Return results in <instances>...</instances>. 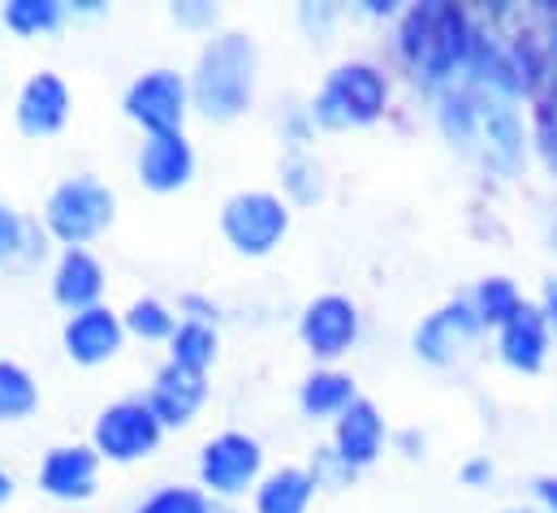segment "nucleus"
Segmentation results:
<instances>
[{
	"label": "nucleus",
	"instance_id": "nucleus-1",
	"mask_svg": "<svg viewBox=\"0 0 557 513\" xmlns=\"http://www.w3.org/2000/svg\"><path fill=\"white\" fill-rule=\"evenodd\" d=\"M436 117H441V129L454 147L480 155L497 173L515 177L523 168L528 138H523V122H519L515 100H506L497 91H484L471 78H462V83H445L436 91Z\"/></svg>",
	"mask_w": 557,
	"mask_h": 513
},
{
	"label": "nucleus",
	"instance_id": "nucleus-2",
	"mask_svg": "<svg viewBox=\"0 0 557 513\" xmlns=\"http://www.w3.org/2000/svg\"><path fill=\"white\" fill-rule=\"evenodd\" d=\"M398 48L423 83L445 87L454 83V74L467 70L471 48H475V26L458 4H441V0L416 4L403 17Z\"/></svg>",
	"mask_w": 557,
	"mask_h": 513
},
{
	"label": "nucleus",
	"instance_id": "nucleus-3",
	"mask_svg": "<svg viewBox=\"0 0 557 513\" xmlns=\"http://www.w3.org/2000/svg\"><path fill=\"white\" fill-rule=\"evenodd\" d=\"M256 70H260V52L247 35L230 30L208 39V48L199 52L195 78H190V100L208 122H234L251 109L256 100Z\"/></svg>",
	"mask_w": 557,
	"mask_h": 513
},
{
	"label": "nucleus",
	"instance_id": "nucleus-4",
	"mask_svg": "<svg viewBox=\"0 0 557 513\" xmlns=\"http://www.w3.org/2000/svg\"><path fill=\"white\" fill-rule=\"evenodd\" d=\"M385 104H389V78L372 61H346L324 78L320 96L311 100V122H320L324 129L368 126L385 113Z\"/></svg>",
	"mask_w": 557,
	"mask_h": 513
},
{
	"label": "nucleus",
	"instance_id": "nucleus-5",
	"mask_svg": "<svg viewBox=\"0 0 557 513\" xmlns=\"http://www.w3.org/2000/svg\"><path fill=\"white\" fill-rule=\"evenodd\" d=\"M113 190L96 177H70L61 182L52 195H48V208H44V225L52 238L70 247H83L91 238H100L109 225H113Z\"/></svg>",
	"mask_w": 557,
	"mask_h": 513
},
{
	"label": "nucleus",
	"instance_id": "nucleus-6",
	"mask_svg": "<svg viewBox=\"0 0 557 513\" xmlns=\"http://www.w3.org/2000/svg\"><path fill=\"white\" fill-rule=\"evenodd\" d=\"M221 229L238 255H269L289 234V208L269 190H243L225 203Z\"/></svg>",
	"mask_w": 557,
	"mask_h": 513
},
{
	"label": "nucleus",
	"instance_id": "nucleus-7",
	"mask_svg": "<svg viewBox=\"0 0 557 513\" xmlns=\"http://www.w3.org/2000/svg\"><path fill=\"white\" fill-rule=\"evenodd\" d=\"M264 466V449L247 431H221L199 453V479L212 497H243Z\"/></svg>",
	"mask_w": 557,
	"mask_h": 513
},
{
	"label": "nucleus",
	"instance_id": "nucleus-8",
	"mask_svg": "<svg viewBox=\"0 0 557 513\" xmlns=\"http://www.w3.org/2000/svg\"><path fill=\"white\" fill-rule=\"evenodd\" d=\"M186 104H190V87L173 70H151V74L135 78L126 91V117L147 129V138L151 134H182Z\"/></svg>",
	"mask_w": 557,
	"mask_h": 513
},
{
	"label": "nucleus",
	"instance_id": "nucleus-9",
	"mask_svg": "<svg viewBox=\"0 0 557 513\" xmlns=\"http://www.w3.org/2000/svg\"><path fill=\"white\" fill-rule=\"evenodd\" d=\"M160 436L164 427L147 401H113L96 418V453L109 462H139L147 453H156Z\"/></svg>",
	"mask_w": 557,
	"mask_h": 513
},
{
	"label": "nucleus",
	"instance_id": "nucleus-10",
	"mask_svg": "<svg viewBox=\"0 0 557 513\" xmlns=\"http://www.w3.org/2000/svg\"><path fill=\"white\" fill-rule=\"evenodd\" d=\"M298 333L315 359H342L359 341V306L342 293H320L315 302H307Z\"/></svg>",
	"mask_w": 557,
	"mask_h": 513
},
{
	"label": "nucleus",
	"instance_id": "nucleus-11",
	"mask_svg": "<svg viewBox=\"0 0 557 513\" xmlns=\"http://www.w3.org/2000/svg\"><path fill=\"white\" fill-rule=\"evenodd\" d=\"M480 328H484V320L475 315V306L458 298V302L432 311L416 328L419 359H428V363H436V367H449V363L462 359V350L480 337Z\"/></svg>",
	"mask_w": 557,
	"mask_h": 513
},
{
	"label": "nucleus",
	"instance_id": "nucleus-12",
	"mask_svg": "<svg viewBox=\"0 0 557 513\" xmlns=\"http://www.w3.org/2000/svg\"><path fill=\"white\" fill-rule=\"evenodd\" d=\"M122 341H126V324L109 306L74 311L70 324H65V354L83 367H100V363L117 359Z\"/></svg>",
	"mask_w": 557,
	"mask_h": 513
},
{
	"label": "nucleus",
	"instance_id": "nucleus-13",
	"mask_svg": "<svg viewBox=\"0 0 557 513\" xmlns=\"http://www.w3.org/2000/svg\"><path fill=\"white\" fill-rule=\"evenodd\" d=\"M203 401H208V376L186 372L177 363H164L151 380V392H147V405L160 418V427H186Z\"/></svg>",
	"mask_w": 557,
	"mask_h": 513
},
{
	"label": "nucleus",
	"instance_id": "nucleus-14",
	"mask_svg": "<svg viewBox=\"0 0 557 513\" xmlns=\"http://www.w3.org/2000/svg\"><path fill=\"white\" fill-rule=\"evenodd\" d=\"M96 475H100V453L87 445H61L44 458L39 466V488L57 501H87L96 492Z\"/></svg>",
	"mask_w": 557,
	"mask_h": 513
},
{
	"label": "nucleus",
	"instance_id": "nucleus-15",
	"mask_svg": "<svg viewBox=\"0 0 557 513\" xmlns=\"http://www.w3.org/2000/svg\"><path fill=\"white\" fill-rule=\"evenodd\" d=\"M195 177V151L186 134H151L139 151V182L156 195L182 190Z\"/></svg>",
	"mask_w": 557,
	"mask_h": 513
},
{
	"label": "nucleus",
	"instance_id": "nucleus-16",
	"mask_svg": "<svg viewBox=\"0 0 557 513\" xmlns=\"http://www.w3.org/2000/svg\"><path fill=\"white\" fill-rule=\"evenodd\" d=\"M381 449H385V418L376 414V405H372V401H363V397H359V401L337 418L333 453H337V462L355 475V471L372 466V462L381 458Z\"/></svg>",
	"mask_w": 557,
	"mask_h": 513
},
{
	"label": "nucleus",
	"instance_id": "nucleus-17",
	"mask_svg": "<svg viewBox=\"0 0 557 513\" xmlns=\"http://www.w3.org/2000/svg\"><path fill=\"white\" fill-rule=\"evenodd\" d=\"M65 122H70V87L48 70L35 74L17 96V126H22V134L44 138V134H57Z\"/></svg>",
	"mask_w": 557,
	"mask_h": 513
},
{
	"label": "nucleus",
	"instance_id": "nucleus-18",
	"mask_svg": "<svg viewBox=\"0 0 557 513\" xmlns=\"http://www.w3.org/2000/svg\"><path fill=\"white\" fill-rule=\"evenodd\" d=\"M502 359L515 367V372H541L545 359H549V315L541 306H528L502 324Z\"/></svg>",
	"mask_w": 557,
	"mask_h": 513
},
{
	"label": "nucleus",
	"instance_id": "nucleus-19",
	"mask_svg": "<svg viewBox=\"0 0 557 513\" xmlns=\"http://www.w3.org/2000/svg\"><path fill=\"white\" fill-rule=\"evenodd\" d=\"M52 293L61 306L70 311H87V306H100V293H104V267L100 259L83 247H70L61 263H57V276H52Z\"/></svg>",
	"mask_w": 557,
	"mask_h": 513
},
{
	"label": "nucleus",
	"instance_id": "nucleus-20",
	"mask_svg": "<svg viewBox=\"0 0 557 513\" xmlns=\"http://www.w3.org/2000/svg\"><path fill=\"white\" fill-rule=\"evenodd\" d=\"M315 475L302 471V466H285V471H273L260 492H256V513H307L311 497H315Z\"/></svg>",
	"mask_w": 557,
	"mask_h": 513
},
{
	"label": "nucleus",
	"instance_id": "nucleus-21",
	"mask_svg": "<svg viewBox=\"0 0 557 513\" xmlns=\"http://www.w3.org/2000/svg\"><path fill=\"white\" fill-rule=\"evenodd\" d=\"M298 401H302V410L311 418H333V414L342 418L359 397H355V380L350 376H342V372H315V376L302 380Z\"/></svg>",
	"mask_w": 557,
	"mask_h": 513
},
{
	"label": "nucleus",
	"instance_id": "nucleus-22",
	"mask_svg": "<svg viewBox=\"0 0 557 513\" xmlns=\"http://www.w3.org/2000/svg\"><path fill=\"white\" fill-rule=\"evenodd\" d=\"M212 359H216V333H212V324H203V320H182V324L173 328V337H169V363L208 376Z\"/></svg>",
	"mask_w": 557,
	"mask_h": 513
},
{
	"label": "nucleus",
	"instance_id": "nucleus-23",
	"mask_svg": "<svg viewBox=\"0 0 557 513\" xmlns=\"http://www.w3.org/2000/svg\"><path fill=\"white\" fill-rule=\"evenodd\" d=\"M35 405H39V388L30 372L17 363H0V423H22L35 414Z\"/></svg>",
	"mask_w": 557,
	"mask_h": 513
},
{
	"label": "nucleus",
	"instance_id": "nucleus-24",
	"mask_svg": "<svg viewBox=\"0 0 557 513\" xmlns=\"http://www.w3.org/2000/svg\"><path fill=\"white\" fill-rule=\"evenodd\" d=\"M471 306H475V315H480L484 324H497V328H502V324H510V320L523 311V298H519V289H515L510 280L488 276V280H480Z\"/></svg>",
	"mask_w": 557,
	"mask_h": 513
},
{
	"label": "nucleus",
	"instance_id": "nucleus-25",
	"mask_svg": "<svg viewBox=\"0 0 557 513\" xmlns=\"http://www.w3.org/2000/svg\"><path fill=\"white\" fill-rule=\"evenodd\" d=\"M39 229L30 221H22L13 208H0V263H13V259H35L44 247H39Z\"/></svg>",
	"mask_w": 557,
	"mask_h": 513
},
{
	"label": "nucleus",
	"instance_id": "nucleus-26",
	"mask_svg": "<svg viewBox=\"0 0 557 513\" xmlns=\"http://www.w3.org/2000/svg\"><path fill=\"white\" fill-rule=\"evenodd\" d=\"M61 22V4L57 0H13L4 4V26L17 35H48Z\"/></svg>",
	"mask_w": 557,
	"mask_h": 513
},
{
	"label": "nucleus",
	"instance_id": "nucleus-27",
	"mask_svg": "<svg viewBox=\"0 0 557 513\" xmlns=\"http://www.w3.org/2000/svg\"><path fill=\"white\" fill-rule=\"evenodd\" d=\"M126 328L143 337V341H164V337H173V328H177V320L169 315V306L164 302H156V298H139L135 306H131V315H126Z\"/></svg>",
	"mask_w": 557,
	"mask_h": 513
},
{
	"label": "nucleus",
	"instance_id": "nucleus-28",
	"mask_svg": "<svg viewBox=\"0 0 557 513\" xmlns=\"http://www.w3.org/2000/svg\"><path fill=\"white\" fill-rule=\"evenodd\" d=\"M135 513H216V510H212V501H208L203 492H195V488H160V492H151Z\"/></svg>",
	"mask_w": 557,
	"mask_h": 513
},
{
	"label": "nucleus",
	"instance_id": "nucleus-29",
	"mask_svg": "<svg viewBox=\"0 0 557 513\" xmlns=\"http://www.w3.org/2000/svg\"><path fill=\"white\" fill-rule=\"evenodd\" d=\"M281 173H285V190H289L298 203H315V199H320V168H315L307 155H289Z\"/></svg>",
	"mask_w": 557,
	"mask_h": 513
},
{
	"label": "nucleus",
	"instance_id": "nucleus-30",
	"mask_svg": "<svg viewBox=\"0 0 557 513\" xmlns=\"http://www.w3.org/2000/svg\"><path fill=\"white\" fill-rule=\"evenodd\" d=\"M536 129H541V151H545L549 168L557 173V104H541V113H536Z\"/></svg>",
	"mask_w": 557,
	"mask_h": 513
},
{
	"label": "nucleus",
	"instance_id": "nucleus-31",
	"mask_svg": "<svg viewBox=\"0 0 557 513\" xmlns=\"http://www.w3.org/2000/svg\"><path fill=\"white\" fill-rule=\"evenodd\" d=\"M536 497L549 505V513H557V479L549 475V479H536Z\"/></svg>",
	"mask_w": 557,
	"mask_h": 513
},
{
	"label": "nucleus",
	"instance_id": "nucleus-32",
	"mask_svg": "<svg viewBox=\"0 0 557 513\" xmlns=\"http://www.w3.org/2000/svg\"><path fill=\"white\" fill-rule=\"evenodd\" d=\"M488 475H493V466H488V462H471V466L462 471V479H467V484H484Z\"/></svg>",
	"mask_w": 557,
	"mask_h": 513
},
{
	"label": "nucleus",
	"instance_id": "nucleus-33",
	"mask_svg": "<svg viewBox=\"0 0 557 513\" xmlns=\"http://www.w3.org/2000/svg\"><path fill=\"white\" fill-rule=\"evenodd\" d=\"M545 315H549V324H557V280L545 289Z\"/></svg>",
	"mask_w": 557,
	"mask_h": 513
},
{
	"label": "nucleus",
	"instance_id": "nucleus-34",
	"mask_svg": "<svg viewBox=\"0 0 557 513\" xmlns=\"http://www.w3.org/2000/svg\"><path fill=\"white\" fill-rule=\"evenodd\" d=\"M9 497H13V479H9V475H4V471H0V505H4V501H9Z\"/></svg>",
	"mask_w": 557,
	"mask_h": 513
}]
</instances>
